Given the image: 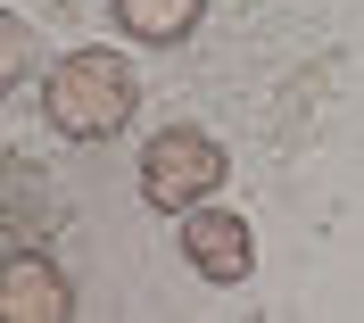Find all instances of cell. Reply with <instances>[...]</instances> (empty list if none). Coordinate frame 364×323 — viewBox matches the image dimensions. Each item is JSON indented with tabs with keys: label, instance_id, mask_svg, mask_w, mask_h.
I'll return each mask as SVG.
<instances>
[{
	"label": "cell",
	"instance_id": "obj_5",
	"mask_svg": "<svg viewBox=\"0 0 364 323\" xmlns=\"http://www.w3.org/2000/svg\"><path fill=\"white\" fill-rule=\"evenodd\" d=\"M199 17H207V0H116V25H124L133 42H158V50L182 42Z\"/></svg>",
	"mask_w": 364,
	"mask_h": 323
},
{
	"label": "cell",
	"instance_id": "obj_2",
	"mask_svg": "<svg viewBox=\"0 0 364 323\" xmlns=\"http://www.w3.org/2000/svg\"><path fill=\"white\" fill-rule=\"evenodd\" d=\"M224 191V141L199 133V125H166L149 149H141V199L166 216H191L199 199Z\"/></svg>",
	"mask_w": 364,
	"mask_h": 323
},
{
	"label": "cell",
	"instance_id": "obj_1",
	"mask_svg": "<svg viewBox=\"0 0 364 323\" xmlns=\"http://www.w3.org/2000/svg\"><path fill=\"white\" fill-rule=\"evenodd\" d=\"M141 108V83L116 50H67L42 83V116L58 125L67 141H116Z\"/></svg>",
	"mask_w": 364,
	"mask_h": 323
},
{
	"label": "cell",
	"instance_id": "obj_4",
	"mask_svg": "<svg viewBox=\"0 0 364 323\" xmlns=\"http://www.w3.org/2000/svg\"><path fill=\"white\" fill-rule=\"evenodd\" d=\"M0 315L9 323H58V315H75V290H67V274H58L50 257L17 249L0 265Z\"/></svg>",
	"mask_w": 364,
	"mask_h": 323
},
{
	"label": "cell",
	"instance_id": "obj_3",
	"mask_svg": "<svg viewBox=\"0 0 364 323\" xmlns=\"http://www.w3.org/2000/svg\"><path fill=\"white\" fill-rule=\"evenodd\" d=\"M182 257H191V274L199 282H215V290H224V282H249V265H257V232L240 224V216L232 208H191L182 216Z\"/></svg>",
	"mask_w": 364,
	"mask_h": 323
}]
</instances>
